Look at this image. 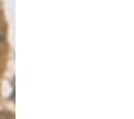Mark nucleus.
<instances>
[{"instance_id":"nucleus-1","label":"nucleus","mask_w":134,"mask_h":119,"mask_svg":"<svg viewBox=\"0 0 134 119\" xmlns=\"http://www.w3.org/2000/svg\"><path fill=\"white\" fill-rule=\"evenodd\" d=\"M4 40H5V34H4L3 31H0V45L4 42Z\"/></svg>"},{"instance_id":"nucleus-2","label":"nucleus","mask_w":134,"mask_h":119,"mask_svg":"<svg viewBox=\"0 0 134 119\" xmlns=\"http://www.w3.org/2000/svg\"><path fill=\"white\" fill-rule=\"evenodd\" d=\"M0 119H8L7 117H6V114H4V113H0Z\"/></svg>"}]
</instances>
